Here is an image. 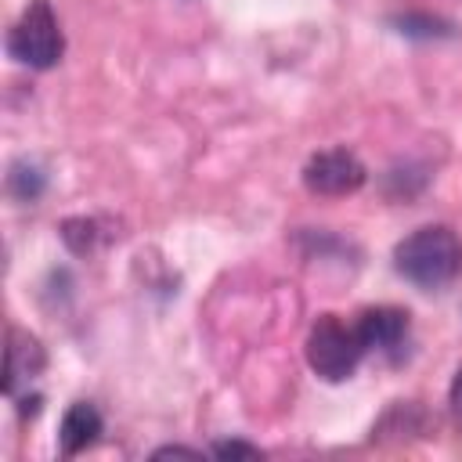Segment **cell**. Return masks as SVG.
Returning a JSON list of instances; mask_svg holds the SVG:
<instances>
[{"label": "cell", "instance_id": "cell-10", "mask_svg": "<svg viewBox=\"0 0 462 462\" xmlns=\"http://www.w3.org/2000/svg\"><path fill=\"white\" fill-rule=\"evenodd\" d=\"M209 455H217V458H256L260 448H253L245 440H220V444L209 448Z\"/></svg>", "mask_w": 462, "mask_h": 462}, {"label": "cell", "instance_id": "cell-4", "mask_svg": "<svg viewBox=\"0 0 462 462\" xmlns=\"http://www.w3.org/2000/svg\"><path fill=\"white\" fill-rule=\"evenodd\" d=\"M368 180V170L365 162L350 152V148H325V152H314L303 166V184L307 191L314 195H328V199H339V195H354L361 191Z\"/></svg>", "mask_w": 462, "mask_h": 462}, {"label": "cell", "instance_id": "cell-1", "mask_svg": "<svg viewBox=\"0 0 462 462\" xmlns=\"http://www.w3.org/2000/svg\"><path fill=\"white\" fill-rule=\"evenodd\" d=\"M393 271L415 289H444L462 274V238L448 224H426L393 245Z\"/></svg>", "mask_w": 462, "mask_h": 462}, {"label": "cell", "instance_id": "cell-5", "mask_svg": "<svg viewBox=\"0 0 462 462\" xmlns=\"http://www.w3.org/2000/svg\"><path fill=\"white\" fill-rule=\"evenodd\" d=\"M365 350H379V354H397L408 339L411 328V314L404 307L393 303H379V307H365L354 321Z\"/></svg>", "mask_w": 462, "mask_h": 462}, {"label": "cell", "instance_id": "cell-9", "mask_svg": "<svg viewBox=\"0 0 462 462\" xmlns=\"http://www.w3.org/2000/svg\"><path fill=\"white\" fill-rule=\"evenodd\" d=\"M393 25H397V32H404V36H419V40L451 36V22L433 18V14H397Z\"/></svg>", "mask_w": 462, "mask_h": 462}, {"label": "cell", "instance_id": "cell-2", "mask_svg": "<svg viewBox=\"0 0 462 462\" xmlns=\"http://www.w3.org/2000/svg\"><path fill=\"white\" fill-rule=\"evenodd\" d=\"M7 54L36 72H47L61 61L65 54V32L61 22L51 7V0H29L25 11L18 14V22L7 32Z\"/></svg>", "mask_w": 462, "mask_h": 462}, {"label": "cell", "instance_id": "cell-6", "mask_svg": "<svg viewBox=\"0 0 462 462\" xmlns=\"http://www.w3.org/2000/svg\"><path fill=\"white\" fill-rule=\"evenodd\" d=\"M43 365H47V357H43L40 339L22 332V328H11L7 332V354H4V393L18 397V386L32 383L43 372Z\"/></svg>", "mask_w": 462, "mask_h": 462}, {"label": "cell", "instance_id": "cell-8", "mask_svg": "<svg viewBox=\"0 0 462 462\" xmlns=\"http://www.w3.org/2000/svg\"><path fill=\"white\" fill-rule=\"evenodd\" d=\"M43 188H47V177H43V170L36 162H29V159L11 162V170H7V191L18 202H36L43 195Z\"/></svg>", "mask_w": 462, "mask_h": 462}, {"label": "cell", "instance_id": "cell-11", "mask_svg": "<svg viewBox=\"0 0 462 462\" xmlns=\"http://www.w3.org/2000/svg\"><path fill=\"white\" fill-rule=\"evenodd\" d=\"M448 408H451L455 426L462 430V365H458V372H455V379H451V390H448Z\"/></svg>", "mask_w": 462, "mask_h": 462}, {"label": "cell", "instance_id": "cell-7", "mask_svg": "<svg viewBox=\"0 0 462 462\" xmlns=\"http://www.w3.org/2000/svg\"><path fill=\"white\" fill-rule=\"evenodd\" d=\"M105 433V419L90 401H72L61 415V430H58V444L61 455H79L90 444H97V437Z\"/></svg>", "mask_w": 462, "mask_h": 462}, {"label": "cell", "instance_id": "cell-12", "mask_svg": "<svg viewBox=\"0 0 462 462\" xmlns=\"http://www.w3.org/2000/svg\"><path fill=\"white\" fill-rule=\"evenodd\" d=\"M166 455H191V458H199L202 451H195V448H180V444H170V448H159V451H155V458H166Z\"/></svg>", "mask_w": 462, "mask_h": 462}, {"label": "cell", "instance_id": "cell-3", "mask_svg": "<svg viewBox=\"0 0 462 462\" xmlns=\"http://www.w3.org/2000/svg\"><path fill=\"white\" fill-rule=\"evenodd\" d=\"M307 365L325 383H343L357 372L361 357L368 354L357 328L346 325L339 314H321L307 332Z\"/></svg>", "mask_w": 462, "mask_h": 462}]
</instances>
